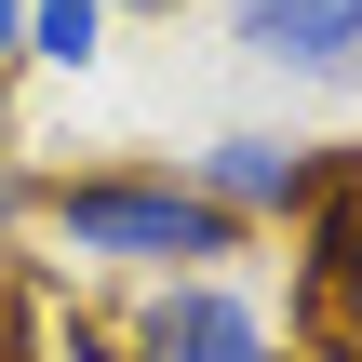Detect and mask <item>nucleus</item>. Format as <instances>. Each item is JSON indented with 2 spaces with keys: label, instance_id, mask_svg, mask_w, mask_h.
<instances>
[{
  "label": "nucleus",
  "instance_id": "f257e3e1",
  "mask_svg": "<svg viewBox=\"0 0 362 362\" xmlns=\"http://www.w3.org/2000/svg\"><path fill=\"white\" fill-rule=\"evenodd\" d=\"M13 215L81 255V269H134V282H215L228 255H255V228L228 202H202L175 161H81V175H27Z\"/></svg>",
  "mask_w": 362,
  "mask_h": 362
},
{
  "label": "nucleus",
  "instance_id": "f03ea898",
  "mask_svg": "<svg viewBox=\"0 0 362 362\" xmlns=\"http://www.w3.org/2000/svg\"><path fill=\"white\" fill-rule=\"evenodd\" d=\"M188 188H202V202H228L242 228H296V215H322V202L349 188V148H309V134L242 121V134H215V148L188 161Z\"/></svg>",
  "mask_w": 362,
  "mask_h": 362
},
{
  "label": "nucleus",
  "instance_id": "7ed1b4c3",
  "mask_svg": "<svg viewBox=\"0 0 362 362\" xmlns=\"http://www.w3.org/2000/svg\"><path fill=\"white\" fill-rule=\"evenodd\" d=\"M134 362H296V336L215 269V282H148V309H134Z\"/></svg>",
  "mask_w": 362,
  "mask_h": 362
},
{
  "label": "nucleus",
  "instance_id": "20e7f679",
  "mask_svg": "<svg viewBox=\"0 0 362 362\" xmlns=\"http://www.w3.org/2000/svg\"><path fill=\"white\" fill-rule=\"evenodd\" d=\"M215 13L269 81H309V94L362 81V0H215Z\"/></svg>",
  "mask_w": 362,
  "mask_h": 362
},
{
  "label": "nucleus",
  "instance_id": "39448f33",
  "mask_svg": "<svg viewBox=\"0 0 362 362\" xmlns=\"http://www.w3.org/2000/svg\"><path fill=\"white\" fill-rule=\"evenodd\" d=\"M107 54V0H27V67H94Z\"/></svg>",
  "mask_w": 362,
  "mask_h": 362
},
{
  "label": "nucleus",
  "instance_id": "423d86ee",
  "mask_svg": "<svg viewBox=\"0 0 362 362\" xmlns=\"http://www.w3.org/2000/svg\"><path fill=\"white\" fill-rule=\"evenodd\" d=\"M322 322H336V349L362 362V242H349V269H336V282H322Z\"/></svg>",
  "mask_w": 362,
  "mask_h": 362
},
{
  "label": "nucleus",
  "instance_id": "0eeeda50",
  "mask_svg": "<svg viewBox=\"0 0 362 362\" xmlns=\"http://www.w3.org/2000/svg\"><path fill=\"white\" fill-rule=\"evenodd\" d=\"M27 67V0H0V81Z\"/></svg>",
  "mask_w": 362,
  "mask_h": 362
},
{
  "label": "nucleus",
  "instance_id": "6e6552de",
  "mask_svg": "<svg viewBox=\"0 0 362 362\" xmlns=\"http://www.w3.org/2000/svg\"><path fill=\"white\" fill-rule=\"evenodd\" d=\"M121 13H175V0H107V27H121Z\"/></svg>",
  "mask_w": 362,
  "mask_h": 362
},
{
  "label": "nucleus",
  "instance_id": "1a4fd4ad",
  "mask_svg": "<svg viewBox=\"0 0 362 362\" xmlns=\"http://www.w3.org/2000/svg\"><path fill=\"white\" fill-rule=\"evenodd\" d=\"M0 148H13V81H0Z\"/></svg>",
  "mask_w": 362,
  "mask_h": 362
},
{
  "label": "nucleus",
  "instance_id": "9d476101",
  "mask_svg": "<svg viewBox=\"0 0 362 362\" xmlns=\"http://www.w3.org/2000/svg\"><path fill=\"white\" fill-rule=\"evenodd\" d=\"M349 202H362V148H349Z\"/></svg>",
  "mask_w": 362,
  "mask_h": 362
}]
</instances>
